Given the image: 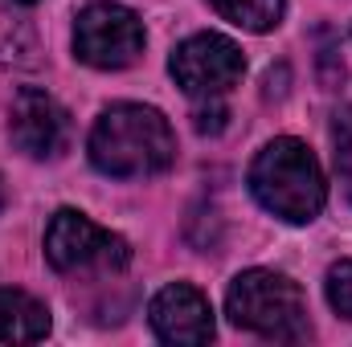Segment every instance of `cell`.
I'll list each match as a JSON object with an SVG mask.
<instances>
[{"mask_svg":"<svg viewBox=\"0 0 352 347\" xmlns=\"http://www.w3.org/2000/svg\"><path fill=\"white\" fill-rule=\"evenodd\" d=\"M74 53L94 70H127L144 53V21L111 0L87 4L74 21Z\"/></svg>","mask_w":352,"mask_h":347,"instance_id":"cell-5","label":"cell"},{"mask_svg":"<svg viewBox=\"0 0 352 347\" xmlns=\"http://www.w3.org/2000/svg\"><path fill=\"white\" fill-rule=\"evenodd\" d=\"M168 70H173L176 86L184 94H192V98H221L226 90L238 86V78L246 70V58H242V49L230 37L197 33L184 45H176Z\"/></svg>","mask_w":352,"mask_h":347,"instance_id":"cell-6","label":"cell"},{"mask_svg":"<svg viewBox=\"0 0 352 347\" xmlns=\"http://www.w3.org/2000/svg\"><path fill=\"white\" fill-rule=\"evenodd\" d=\"M37 53V37L25 21L0 12V66H29Z\"/></svg>","mask_w":352,"mask_h":347,"instance_id":"cell-11","label":"cell"},{"mask_svg":"<svg viewBox=\"0 0 352 347\" xmlns=\"http://www.w3.org/2000/svg\"><path fill=\"white\" fill-rule=\"evenodd\" d=\"M332 143H336V172L352 184V106L336 115V123H332Z\"/></svg>","mask_w":352,"mask_h":347,"instance_id":"cell-13","label":"cell"},{"mask_svg":"<svg viewBox=\"0 0 352 347\" xmlns=\"http://www.w3.org/2000/svg\"><path fill=\"white\" fill-rule=\"evenodd\" d=\"M90 160L102 176H115V180L156 176L176 160L173 127L160 110L140 102L107 106L90 131Z\"/></svg>","mask_w":352,"mask_h":347,"instance_id":"cell-1","label":"cell"},{"mask_svg":"<svg viewBox=\"0 0 352 347\" xmlns=\"http://www.w3.org/2000/svg\"><path fill=\"white\" fill-rule=\"evenodd\" d=\"M209 4H213L217 16H226L230 25L250 29V33H266V29L278 25L287 0H209Z\"/></svg>","mask_w":352,"mask_h":347,"instance_id":"cell-10","label":"cell"},{"mask_svg":"<svg viewBox=\"0 0 352 347\" xmlns=\"http://www.w3.org/2000/svg\"><path fill=\"white\" fill-rule=\"evenodd\" d=\"M12 4H37V0H12Z\"/></svg>","mask_w":352,"mask_h":347,"instance_id":"cell-16","label":"cell"},{"mask_svg":"<svg viewBox=\"0 0 352 347\" xmlns=\"http://www.w3.org/2000/svg\"><path fill=\"white\" fill-rule=\"evenodd\" d=\"M66 110L45 94V90L25 86L12 98V110H8V135L16 143V152H25L29 160H50L66 147Z\"/></svg>","mask_w":352,"mask_h":347,"instance_id":"cell-7","label":"cell"},{"mask_svg":"<svg viewBox=\"0 0 352 347\" xmlns=\"http://www.w3.org/2000/svg\"><path fill=\"white\" fill-rule=\"evenodd\" d=\"M0 208H4V184H0Z\"/></svg>","mask_w":352,"mask_h":347,"instance_id":"cell-15","label":"cell"},{"mask_svg":"<svg viewBox=\"0 0 352 347\" xmlns=\"http://www.w3.org/2000/svg\"><path fill=\"white\" fill-rule=\"evenodd\" d=\"M328 302L344 319H352V261H336L328 270Z\"/></svg>","mask_w":352,"mask_h":347,"instance_id":"cell-12","label":"cell"},{"mask_svg":"<svg viewBox=\"0 0 352 347\" xmlns=\"http://www.w3.org/2000/svg\"><path fill=\"white\" fill-rule=\"evenodd\" d=\"M50 331V311L25 290L0 286V344H37Z\"/></svg>","mask_w":352,"mask_h":347,"instance_id":"cell-9","label":"cell"},{"mask_svg":"<svg viewBox=\"0 0 352 347\" xmlns=\"http://www.w3.org/2000/svg\"><path fill=\"white\" fill-rule=\"evenodd\" d=\"M148 319H152V331L164 339V344H209L213 339V311H209V298L188 286V282H173L164 286L152 307H148Z\"/></svg>","mask_w":352,"mask_h":347,"instance_id":"cell-8","label":"cell"},{"mask_svg":"<svg viewBox=\"0 0 352 347\" xmlns=\"http://www.w3.org/2000/svg\"><path fill=\"white\" fill-rule=\"evenodd\" d=\"M192 127H197L201 135H221V131H226V106H221L217 98L201 102V106L192 110Z\"/></svg>","mask_w":352,"mask_h":347,"instance_id":"cell-14","label":"cell"},{"mask_svg":"<svg viewBox=\"0 0 352 347\" xmlns=\"http://www.w3.org/2000/svg\"><path fill=\"white\" fill-rule=\"evenodd\" d=\"M45 258L62 274H82V270L119 274L131 261V250L123 237L98 229L90 217L74 213V208H62V213H54V221L45 229Z\"/></svg>","mask_w":352,"mask_h":347,"instance_id":"cell-4","label":"cell"},{"mask_svg":"<svg viewBox=\"0 0 352 347\" xmlns=\"http://www.w3.org/2000/svg\"><path fill=\"white\" fill-rule=\"evenodd\" d=\"M250 192L258 196L266 213H274L287 225H307L324 208V172L307 143L299 139H274L250 164Z\"/></svg>","mask_w":352,"mask_h":347,"instance_id":"cell-2","label":"cell"},{"mask_svg":"<svg viewBox=\"0 0 352 347\" xmlns=\"http://www.w3.org/2000/svg\"><path fill=\"white\" fill-rule=\"evenodd\" d=\"M226 311L238 327L263 335V339H278V344H295L307 339V302L303 290L274 270H246L230 282L226 294Z\"/></svg>","mask_w":352,"mask_h":347,"instance_id":"cell-3","label":"cell"}]
</instances>
